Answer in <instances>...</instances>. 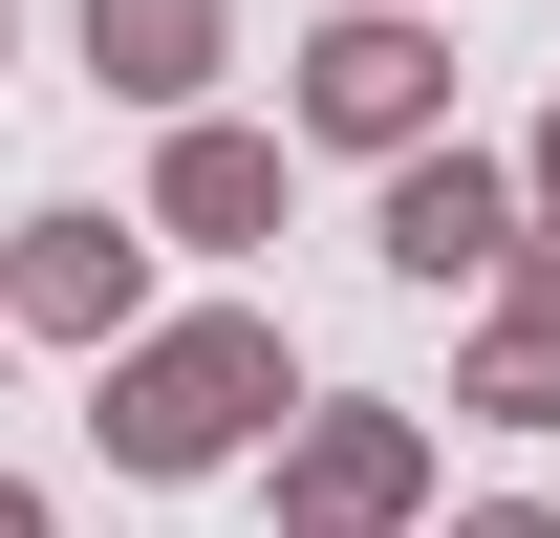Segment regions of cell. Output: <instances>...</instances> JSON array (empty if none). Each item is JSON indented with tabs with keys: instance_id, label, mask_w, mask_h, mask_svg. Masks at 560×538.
<instances>
[{
	"instance_id": "8fae6325",
	"label": "cell",
	"mask_w": 560,
	"mask_h": 538,
	"mask_svg": "<svg viewBox=\"0 0 560 538\" xmlns=\"http://www.w3.org/2000/svg\"><path fill=\"white\" fill-rule=\"evenodd\" d=\"M517 173H539V215H560V108H539V151H517Z\"/></svg>"
},
{
	"instance_id": "5b68a950",
	"label": "cell",
	"mask_w": 560,
	"mask_h": 538,
	"mask_svg": "<svg viewBox=\"0 0 560 538\" xmlns=\"http://www.w3.org/2000/svg\"><path fill=\"white\" fill-rule=\"evenodd\" d=\"M0 324L108 366V344L151 324V215H22V237H0Z\"/></svg>"
},
{
	"instance_id": "3957f363",
	"label": "cell",
	"mask_w": 560,
	"mask_h": 538,
	"mask_svg": "<svg viewBox=\"0 0 560 538\" xmlns=\"http://www.w3.org/2000/svg\"><path fill=\"white\" fill-rule=\"evenodd\" d=\"M280 108H302L324 151H366V173H388V151H431V130H453V44H431L410 0H346V22L302 44V86H280Z\"/></svg>"
},
{
	"instance_id": "7c38bea8",
	"label": "cell",
	"mask_w": 560,
	"mask_h": 538,
	"mask_svg": "<svg viewBox=\"0 0 560 538\" xmlns=\"http://www.w3.org/2000/svg\"><path fill=\"white\" fill-rule=\"evenodd\" d=\"M0 44H22V0H0Z\"/></svg>"
},
{
	"instance_id": "8992f818",
	"label": "cell",
	"mask_w": 560,
	"mask_h": 538,
	"mask_svg": "<svg viewBox=\"0 0 560 538\" xmlns=\"http://www.w3.org/2000/svg\"><path fill=\"white\" fill-rule=\"evenodd\" d=\"M66 44L108 108H215V66H237V0H66Z\"/></svg>"
},
{
	"instance_id": "30bf717a",
	"label": "cell",
	"mask_w": 560,
	"mask_h": 538,
	"mask_svg": "<svg viewBox=\"0 0 560 538\" xmlns=\"http://www.w3.org/2000/svg\"><path fill=\"white\" fill-rule=\"evenodd\" d=\"M0 538H66V517H44V495H22V473H0Z\"/></svg>"
},
{
	"instance_id": "52a82bcc",
	"label": "cell",
	"mask_w": 560,
	"mask_h": 538,
	"mask_svg": "<svg viewBox=\"0 0 560 538\" xmlns=\"http://www.w3.org/2000/svg\"><path fill=\"white\" fill-rule=\"evenodd\" d=\"M151 237L259 259V237H280V130H215V108H173V151H151Z\"/></svg>"
},
{
	"instance_id": "4fadbf2b",
	"label": "cell",
	"mask_w": 560,
	"mask_h": 538,
	"mask_svg": "<svg viewBox=\"0 0 560 538\" xmlns=\"http://www.w3.org/2000/svg\"><path fill=\"white\" fill-rule=\"evenodd\" d=\"M0 344H22V324H0Z\"/></svg>"
},
{
	"instance_id": "9c48e42d",
	"label": "cell",
	"mask_w": 560,
	"mask_h": 538,
	"mask_svg": "<svg viewBox=\"0 0 560 538\" xmlns=\"http://www.w3.org/2000/svg\"><path fill=\"white\" fill-rule=\"evenodd\" d=\"M453 538H560V517H539V495H495V517H453Z\"/></svg>"
},
{
	"instance_id": "ba28073f",
	"label": "cell",
	"mask_w": 560,
	"mask_h": 538,
	"mask_svg": "<svg viewBox=\"0 0 560 538\" xmlns=\"http://www.w3.org/2000/svg\"><path fill=\"white\" fill-rule=\"evenodd\" d=\"M453 409H495V431H560V324H539V302H495V324H475V388H453Z\"/></svg>"
},
{
	"instance_id": "6da1fadb",
	"label": "cell",
	"mask_w": 560,
	"mask_h": 538,
	"mask_svg": "<svg viewBox=\"0 0 560 538\" xmlns=\"http://www.w3.org/2000/svg\"><path fill=\"white\" fill-rule=\"evenodd\" d=\"M280 409H302V344H280L259 302H195V324L108 344V473H151V495H173V473H237Z\"/></svg>"
},
{
	"instance_id": "277c9868",
	"label": "cell",
	"mask_w": 560,
	"mask_h": 538,
	"mask_svg": "<svg viewBox=\"0 0 560 538\" xmlns=\"http://www.w3.org/2000/svg\"><path fill=\"white\" fill-rule=\"evenodd\" d=\"M517 237H539V173H495V151H388V195H366V259L388 280H495L517 259Z\"/></svg>"
},
{
	"instance_id": "7a4b0ae2",
	"label": "cell",
	"mask_w": 560,
	"mask_h": 538,
	"mask_svg": "<svg viewBox=\"0 0 560 538\" xmlns=\"http://www.w3.org/2000/svg\"><path fill=\"white\" fill-rule=\"evenodd\" d=\"M410 517H431V409H388V388L280 409V538H410Z\"/></svg>"
}]
</instances>
